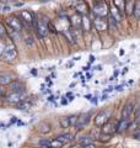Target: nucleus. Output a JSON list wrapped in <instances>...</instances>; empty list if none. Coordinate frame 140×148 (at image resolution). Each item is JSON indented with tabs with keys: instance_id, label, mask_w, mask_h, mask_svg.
Listing matches in <instances>:
<instances>
[{
	"instance_id": "1",
	"label": "nucleus",
	"mask_w": 140,
	"mask_h": 148,
	"mask_svg": "<svg viewBox=\"0 0 140 148\" xmlns=\"http://www.w3.org/2000/svg\"><path fill=\"white\" fill-rule=\"evenodd\" d=\"M92 12L95 14V16L100 17H108L109 15V6L105 0H95L92 8Z\"/></svg>"
},
{
	"instance_id": "2",
	"label": "nucleus",
	"mask_w": 140,
	"mask_h": 148,
	"mask_svg": "<svg viewBox=\"0 0 140 148\" xmlns=\"http://www.w3.org/2000/svg\"><path fill=\"white\" fill-rule=\"evenodd\" d=\"M35 25H36L37 35H38L41 38H44L46 36H48V34H49V22L47 21L46 18H37Z\"/></svg>"
},
{
	"instance_id": "3",
	"label": "nucleus",
	"mask_w": 140,
	"mask_h": 148,
	"mask_svg": "<svg viewBox=\"0 0 140 148\" xmlns=\"http://www.w3.org/2000/svg\"><path fill=\"white\" fill-rule=\"evenodd\" d=\"M92 24H93V29H95L97 32H105L106 30L109 29L108 18H107V17L95 16V18L92 20Z\"/></svg>"
},
{
	"instance_id": "4",
	"label": "nucleus",
	"mask_w": 140,
	"mask_h": 148,
	"mask_svg": "<svg viewBox=\"0 0 140 148\" xmlns=\"http://www.w3.org/2000/svg\"><path fill=\"white\" fill-rule=\"evenodd\" d=\"M111 111L109 110H102L100 111L99 114L95 116V119H93V122H95V125L97 127H102L103 125L108 121V120H111Z\"/></svg>"
},
{
	"instance_id": "5",
	"label": "nucleus",
	"mask_w": 140,
	"mask_h": 148,
	"mask_svg": "<svg viewBox=\"0 0 140 148\" xmlns=\"http://www.w3.org/2000/svg\"><path fill=\"white\" fill-rule=\"evenodd\" d=\"M16 56H17L16 48L14 47V46H7V47H5V49L3 51V53H1V56H0V57H1L3 61L12 62V61H15Z\"/></svg>"
},
{
	"instance_id": "6",
	"label": "nucleus",
	"mask_w": 140,
	"mask_h": 148,
	"mask_svg": "<svg viewBox=\"0 0 140 148\" xmlns=\"http://www.w3.org/2000/svg\"><path fill=\"white\" fill-rule=\"evenodd\" d=\"M117 126H118V120H113L111 119L108 120L101 128V132L107 133V135H114L117 132Z\"/></svg>"
},
{
	"instance_id": "7",
	"label": "nucleus",
	"mask_w": 140,
	"mask_h": 148,
	"mask_svg": "<svg viewBox=\"0 0 140 148\" xmlns=\"http://www.w3.org/2000/svg\"><path fill=\"white\" fill-rule=\"evenodd\" d=\"M6 24L9 26V29L15 30L17 32H20L22 30V20L20 18V16H10L6 18Z\"/></svg>"
},
{
	"instance_id": "8",
	"label": "nucleus",
	"mask_w": 140,
	"mask_h": 148,
	"mask_svg": "<svg viewBox=\"0 0 140 148\" xmlns=\"http://www.w3.org/2000/svg\"><path fill=\"white\" fill-rule=\"evenodd\" d=\"M91 121V112H82L79 115V119H77V122L75 125V128L77 131H81L84 127L87 126V123Z\"/></svg>"
},
{
	"instance_id": "9",
	"label": "nucleus",
	"mask_w": 140,
	"mask_h": 148,
	"mask_svg": "<svg viewBox=\"0 0 140 148\" xmlns=\"http://www.w3.org/2000/svg\"><path fill=\"white\" fill-rule=\"evenodd\" d=\"M134 111H135V105H134V103H132V101H128V103L123 106V109H122V114H120V116H122V119L130 120V117H132V115L134 114Z\"/></svg>"
},
{
	"instance_id": "10",
	"label": "nucleus",
	"mask_w": 140,
	"mask_h": 148,
	"mask_svg": "<svg viewBox=\"0 0 140 148\" xmlns=\"http://www.w3.org/2000/svg\"><path fill=\"white\" fill-rule=\"evenodd\" d=\"M25 92H18V91H11L10 94L6 96V101L11 104H18L20 101L25 100Z\"/></svg>"
},
{
	"instance_id": "11",
	"label": "nucleus",
	"mask_w": 140,
	"mask_h": 148,
	"mask_svg": "<svg viewBox=\"0 0 140 148\" xmlns=\"http://www.w3.org/2000/svg\"><path fill=\"white\" fill-rule=\"evenodd\" d=\"M75 10H76L77 14H80L81 16H84V15H90V8H88V4L86 1H84V0L76 3Z\"/></svg>"
},
{
	"instance_id": "12",
	"label": "nucleus",
	"mask_w": 140,
	"mask_h": 148,
	"mask_svg": "<svg viewBox=\"0 0 140 148\" xmlns=\"http://www.w3.org/2000/svg\"><path fill=\"white\" fill-rule=\"evenodd\" d=\"M18 16H20V18L22 21H25V22H27V24H30V25H32V24H35V16H33V14H32L31 11H27V10H23V11H21L20 14H18Z\"/></svg>"
},
{
	"instance_id": "13",
	"label": "nucleus",
	"mask_w": 140,
	"mask_h": 148,
	"mask_svg": "<svg viewBox=\"0 0 140 148\" xmlns=\"http://www.w3.org/2000/svg\"><path fill=\"white\" fill-rule=\"evenodd\" d=\"M109 15L113 16L118 22H122V21H123V18H124V16H125L124 14L120 11L118 8H116V6L113 5V4H112V5L109 6Z\"/></svg>"
},
{
	"instance_id": "14",
	"label": "nucleus",
	"mask_w": 140,
	"mask_h": 148,
	"mask_svg": "<svg viewBox=\"0 0 140 148\" xmlns=\"http://www.w3.org/2000/svg\"><path fill=\"white\" fill-rule=\"evenodd\" d=\"M130 120H125V119H120L118 120V126H117V133H123L127 130L130 128Z\"/></svg>"
},
{
	"instance_id": "15",
	"label": "nucleus",
	"mask_w": 140,
	"mask_h": 148,
	"mask_svg": "<svg viewBox=\"0 0 140 148\" xmlns=\"http://www.w3.org/2000/svg\"><path fill=\"white\" fill-rule=\"evenodd\" d=\"M93 27V24H92V20H90L88 15H84L82 16V26H81V30L85 31V32H90Z\"/></svg>"
},
{
	"instance_id": "16",
	"label": "nucleus",
	"mask_w": 140,
	"mask_h": 148,
	"mask_svg": "<svg viewBox=\"0 0 140 148\" xmlns=\"http://www.w3.org/2000/svg\"><path fill=\"white\" fill-rule=\"evenodd\" d=\"M10 88H11V91H18V92H25V84L22 82H18V80H14L11 84H10Z\"/></svg>"
},
{
	"instance_id": "17",
	"label": "nucleus",
	"mask_w": 140,
	"mask_h": 148,
	"mask_svg": "<svg viewBox=\"0 0 140 148\" xmlns=\"http://www.w3.org/2000/svg\"><path fill=\"white\" fill-rule=\"evenodd\" d=\"M14 75L12 74H1L0 75V85H9V84H11V83L14 82Z\"/></svg>"
},
{
	"instance_id": "18",
	"label": "nucleus",
	"mask_w": 140,
	"mask_h": 148,
	"mask_svg": "<svg viewBox=\"0 0 140 148\" xmlns=\"http://www.w3.org/2000/svg\"><path fill=\"white\" fill-rule=\"evenodd\" d=\"M37 131H38L39 133H43V135H46V133H48L50 131V125L48 122L42 121V122H39L38 125H37Z\"/></svg>"
},
{
	"instance_id": "19",
	"label": "nucleus",
	"mask_w": 140,
	"mask_h": 148,
	"mask_svg": "<svg viewBox=\"0 0 140 148\" xmlns=\"http://www.w3.org/2000/svg\"><path fill=\"white\" fill-rule=\"evenodd\" d=\"M133 17L135 20H140V0H135V3H134Z\"/></svg>"
},
{
	"instance_id": "20",
	"label": "nucleus",
	"mask_w": 140,
	"mask_h": 148,
	"mask_svg": "<svg viewBox=\"0 0 140 148\" xmlns=\"http://www.w3.org/2000/svg\"><path fill=\"white\" fill-rule=\"evenodd\" d=\"M59 141H62L64 145H67L68 142H70V141H73V138H74V136L71 135V133H64V135H60V136H58L57 137Z\"/></svg>"
},
{
	"instance_id": "21",
	"label": "nucleus",
	"mask_w": 140,
	"mask_h": 148,
	"mask_svg": "<svg viewBox=\"0 0 140 148\" xmlns=\"http://www.w3.org/2000/svg\"><path fill=\"white\" fill-rule=\"evenodd\" d=\"M125 1H127V0H113V5L116 8H118L119 10L124 14V15H125V12H124V10H125Z\"/></svg>"
},
{
	"instance_id": "22",
	"label": "nucleus",
	"mask_w": 140,
	"mask_h": 148,
	"mask_svg": "<svg viewBox=\"0 0 140 148\" xmlns=\"http://www.w3.org/2000/svg\"><path fill=\"white\" fill-rule=\"evenodd\" d=\"M63 146H64V143L62 141H59L57 137L50 140V142H49V147H52V148H62Z\"/></svg>"
},
{
	"instance_id": "23",
	"label": "nucleus",
	"mask_w": 140,
	"mask_h": 148,
	"mask_svg": "<svg viewBox=\"0 0 140 148\" xmlns=\"http://www.w3.org/2000/svg\"><path fill=\"white\" fill-rule=\"evenodd\" d=\"M16 108H17V110H26V109L31 108V104L27 100H22L18 104H16Z\"/></svg>"
},
{
	"instance_id": "24",
	"label": "nucleus",
	"mask_w": 140,
	"mask_h": 148,
	"mask_svg": "<svg viewBox=\"0 0 140 148\" xmlns=\"http://www.w3.org/2000/svg\"><path fill=\"white\" fill-rule=\"evenodd\" d=\"M91 143H93V138L91 136L82 137L80 140V146H87V145H91Z\"/></svg>"
},
{
	"instance_id": "25",
	"label": "nucleus",
	"mask_w": 140,
	"mask_h": 148,
	"mask_svg": "<svg viewBox=\"0 0 140 148\" xmlns=\"http://www.w3.org/2000/svg\"><path fill=\"white\" fill-rule=\"evenodd\" d=\"M59 123H60V126H62L63 128H69L70 127V120H69L68 116H64V117L60 119Z\"/></svg>"
},
{
	"instance_id": "26",
	"label": "nucleus",
	"mask_w": 140,
	"mask_h": 148,
	"mask_svg": "<svg viewBox=\"0 0 140 148\" xmlns=\"http://www.w3.org/2000/svg\"><path fill=\"white\" fill-rule=\"evenodd\" d=\"M111 137L112 135H107V133H103V132H101V135L99 136V140L101 142H108L111 140Z\"/></svg>"
},
{
	"instance_id": "27",
	"label": "nucleus",
	"mask_w": 140,
	"mask_h": 148,
	"mask_svg": "<svg viewBox=\"0 0 140 148\" xmlns=\"http://www.w3.org/2000/svg\"><path fill=\"white\" fill-rule=\"evenodd\" d=\"M77 119H79V115H71V116H69L70 126L75 127V125H76V122H77Z\"/></svg>"
},
{
	"instance_id": "28",
	"label": "nucleus",
	"mask_w": 140,
	"mask_h": 148,
	"mask_svg": "<svg viewBox=\"0 0 140 148\" xmlns=\"http://www.w3.org/2000/svg\"><path fill=\"white\" fill-rule=\"evenodd\" d=\"M134 121L138 125L140 123V108H137L134 111Z\"/></svg>"
},
{
	"instance_id": "29",
	"label": "nucleus",
	"mask_w": 140,
	"mask_h": 148,
	"mask_svg": "<svg viewBox=\"0 0 140 148\" xmlns=\"http://www.w3.org/2000/svg\"><path fill=\"white\" fill-rule=\"evenodd\" d=\"M5 35H6V31H5V29H4V26L0 24V38H3Z\"/></svg>"
},
{
	"instance_id": "30",
	"label": "nucleus",
	"mask_w": 140,
	"mask_h": 148,
	"mask_svg": "<svg viewBox=\"0 0 140 148\" xmlns=\"http://www.w3.org/2000/svg\"><path fill=\"white\" fill-rule=\"evenodd\" d=\"M133 138L134 140H140V130L137 128V131L133 133Z\"/></svg>"
},
{
	"instance_id": "31",
	"label": "nucleus",
	"mask_w": 140,
	"mask_h": 148,
	"mask_svg": "<svg viewBox=\"0 0 140 148\" xmlns=\"http://www.w3.org/2000/svg\"><path fill=\"white\" fill-rule=\"evenodd\" d=\"M123 88H124V84H120V85L114 86V90H117V91H123Z\"/></svg>"
},
{
	"instance_id": "32",
	"label": "nucleus",
	"mask_w": 140,
	"mask_h": 148,
	"mask_svg": "<svg viewBox=\"0 0 140 148\" xmlns=\"http://www.w3.org/2000/svg\"><path fill=\"white\" fill-rule=\"evenodd\" d=\"M90 101H91L93 105H97V104H99V98H96V96H92V99Z\"/></svg>"
},
{
	"instance_id": "33",
	"label": "nucleus",
	"mask_w": 140,
	"mask_h": 148,
	"mask_svg": "<svg viewBox=\"0 0 140 148\" xmlns=\"http://www.w3.org/2000/svg\"><path fill=\"white\" fill-rule=\"evenodd\" d=\"M81 148H96V146L91 143V145H87V146H81Z\"/></svg>"
},
{
	"instance_id": "34",
	"label": "nucleus",
	"mask_w": 140,
	"mask_h": 148,
	"mask_svg": "<svg viewBox=\"0 0 140 148\" xmlns=\"http://www.w3.org/2000/svg\"><path fill=\"white\" fill-rule=\"evenodd\" d=\"M128 71H129V68H128V67H124V68H123V71H122V73H120V74H122V75H124V74H127V73H128Z\"/></svg>"
},
{
	"instance_id": "35",
	"label": "nucleus",
	"mask_w": 140,
	"mask_h": 148,
	"mask_svg": "<svg viewBox=\"0 0 140 148\" xmlns=\"http://www.w3.org/2000/svg\"><path fill=\"white\" fill-rule=\"evenodd\" d=\"M107 99H108V94H103V95L101 96V100H102V101H105V100H107Z\"/></svg>"
},
{
	"instance_id": "36",
	"label": "nucleus",
	"mask_w": 140,
	"mask_h": 148,
	"mask_svg": "<svg viewBox=\"0 0 140 148\" xmlns=\"http://www.w3.org/2000/svg\"><path fill=\"white\" fill-rule=\"evenodd\" d=\"M82 69H84V72H88V71H90V64H87V66H85Z\"/></svg>"
},
{
	"instance_id": "37",
	"label": "nucleus",
	"mask_w": 140,
	"mask_h": 148,
	"mask_svg": "<svg viewBox=\"0 0 140 148\" xmlns=\"http://www.w3.org/2000/svg\"><path fill=\"white\" fill-rule=\"evenodd\" d=\"M95 59H96V58H95V56H92V54H91V56H90V59H88V61H90V63H93V62H95Z\"/></svg>"
},
{
	"instance_id": "38",
	"label": "nucleus",
	"mask_w": 140,
	"mask_h": 148,
	"mask_svg": "<svg viewBox=\"0 0 140 148\" xmlns=\"http://www.w3.org/2000/svg\"><path fill=\"white\" fill-rule=\"evenodd\" d=\"M18 122V119L17 117H12V120H11V123H17ZM10 123V125H11Z\"/></svg>"
},
{
	"instance_id": "39",
	"label": "nucleus",
	"mask_w": 140,
	"mask_h": 148,
	"mask_svg": "<svg viewBox=\"0 0 140 148\" xmlns=\"http://www.w3.org/2000/svg\"><path fill=\"white\" fill-rule=\"evenodd\" d=\"M118 75H119V71H114V72H113V77L117 78Z\"/></svg>"
},
{
	"instance_id": "40",
	"label": "nucleus",
	"mask_w": 140,
	"mask_h": 148,
	"mask_svg": "<svg viewBox=\"0 0 140 148\" xmlns=\"http://www.w3.org/2000/svg\"><path fill=\"white\" fill-rule=\"evenodd\" d=\"M74 99H75V96H74V95H70V96H69V103L74 101Z\"/></svg>"
},
{
	"instance_id": "41",
	"label": "nucleus",
	"mask_w": 140,
	"mask_h": 148,
	"mask_svg": "<svg viewBox=\"0 0 140 148\" xmlns=\"http://www.w3.org/2000/svg\"><path fill=\"white\" fill-rule=\"evenodd\" d=\"M69 103V100H65V98H63V100H62V104L63 105H67Z\"/></svg>"
},
{
	"instance_id": "42",
	"label": "nucleus",
	"mask_w": 140,
	"mask_h": 148,
	"mask_svg": "<svg viewBox=\"0 0 140 148\" xmlns=\"http://www.w3.org/2000/svg\"><path fill=\"white\" fill-rule=\"evenodd\" d=\"M85 98H86L87 100H91V99H92V95H91V94H87V95H85Z\"/></svg>"
},
{
	"instance_id": "43",
	"label": "nucleus",
	"mask_w": 140,
	"mask_h": 148,
	"mask_svg": "<svg viewBox=\"0 0 140 148\" xmlns=\"http://www.w3.org/2000/svg\"><path fill=\"white\" fill-rule=\"evenodd\" d=\"M48 100L50 101V103H54V96H49V98H48Z\"/></svg>"
},
{
	"instance_id": "44",
	"label": "nucleus",
	"mask_w": 140,
	"mask_h": 148,
	"mask_svg": "<svg viewBox=\"0 0 140 148\" xmlns=\"http://www.w3.org/2000/svg\"><path fill=\"white\" fill-rule=\"evenodd\" d=\"M73 59H74V61H80V59H81V57H80V56H77V57H74Z\"/></svg>"
},
{
	"instance_id": "45",
	"label": "nucleus",
	"mask_w": 140,
	"mask_h": 148,
	"mask_svg": "<svg viewBox=\"0 0 140 148\" xmlns=\"http://www.w3.org/2000/svg\"><path fill=\"white\" fill-rule=\"evenodd\" d=\"M73 66H74V63H73V62H70V63H68V64H67V67H68V68L73 67Z\"/></svg>"
},
{
	"instance_id": "46",
	"label": "nucleus",
	"mask_w": 140,
	"mask_h": 148,
	"mask_svg": "<svg viewBox=\"0 0 140 148\" xmlns=\"http://www.w3.org/2000/svg\"><path fill=\"white\" fill-rule=\"evenodd\" d=\"M4 96V91H3V89H0V99H1Z\"/></svg>"
},
{
	"instance_id": "47",
	"label": "nucleus",
	"mask_w": 140,
	"mask_h": 148,
	"mask_svg": "<svg viewBox=\"0 0 140 148\" xmlns=\"http://www.w3.org/2000/svg\"><path fill=\"white\" fill-rule=\"evenodd\" d=\"M90 78H91V74H90V73H87V74H86V79L88 80V79H90Z\"/></svg>"
},
{
	"instance_id": "48",
	"label": "nucleus",
	"mask_w": 140,
	"mask_h": 148,
	"mask_svg": "<svg viewBox=\"0 0 140 148\" xmlns=\"http://www.w3.org/2000/svg\"><path fill=\"white\" fill-rule=\"evenodd\" d=\"M119 54H120V56H123V54H124V51H123V49H120V51H119Z\"/></svg>"
},
{
	"instance_id": "49",
	"label": "nucleus",
	"mask_w": 140,
	"mask_h": 148,
	"mask_svg": "<svg viewBox=\"0 0 140 148\" xmlns=\"http://www.w3.org/2000/svg\"><path fill=\"white\" fill-rule=\"evenodd\" d=\"M0 1H1V3H6L7 0H0Z\"/></svg>"
}]
</instances>
